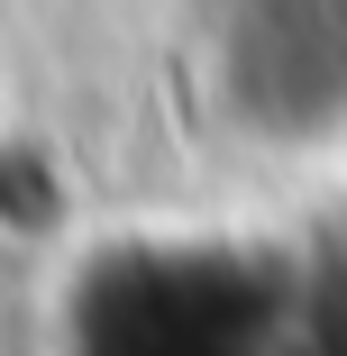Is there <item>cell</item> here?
Instances as JSON below:
<instances>
[{
	"instance_id": "cell-1",
	"label": "cell",
	"mask_w": 347,
	"mask_h": 356,
	"mask_svg": "<svg viewBox=\"0 0 347 356\" xmlns=\"http://www.w3.org/2000/svg\"><path fill=\"white\" fill-rule=\"evenodd\" d=\"M0 137H10V83H0Z\"/></svg>"
}]
</instances>
